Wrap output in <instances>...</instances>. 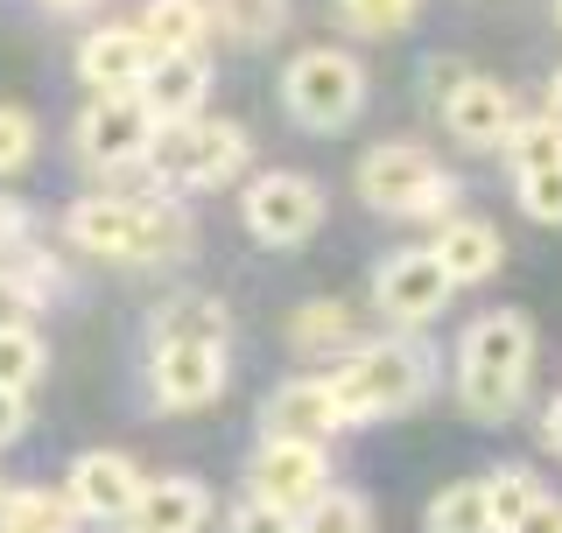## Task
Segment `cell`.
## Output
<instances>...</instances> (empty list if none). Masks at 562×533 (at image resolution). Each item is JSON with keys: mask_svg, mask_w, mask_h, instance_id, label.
<instances>
[{"mask_svg": "<svg viewBox=\"0 0 562 533\" xmlns=\"http://www.w3.org/2000/svg\"><path fill=\"white\" fill-rule=\"evenodd\" d=\"M64 239L113 266H155L190 253V218L169 197H78L64 218Z\"/></svg>", "mask_w": 562, "mask_h": 533, "instance_id": "1", "label": "cell"}, {"mask_svg": "<svg viewBox=\"0 0 562 533\" xmlns=\"http://www.w3.org/2000/svg\"><path fill=\"white\" fill-rule=\"evenodd\" d=\"M535 372V324L520 309H485L457 337V407L471 421H506Z\"/></svg>", "mask_w": 562, "mask_h": 533, "instance_id": "2", "label": "cell"}, {"mask_svg": "<svg viewBox=\"0 0 562 533\" xmlns=\"http://www.w3.org/2000/svg\"><path fill=\"white\" fill-rule=\"evenodd\" d=\"M330 386H338V407L351 429L386 421V415H415L436 394V351L422 337H373V344L359 337L330 372Z\"/></svg>", "mask_w": 562, "mask_h": 533, "instance_id": "3", "label": "cell"}, {"mask_svg": "<svg viewBox=\"0 0 562 533\" xmlns=\"http://www.w3.org/2000/svg\"><path fill=\"white\" fill-rule=\"evenodd\" d=\"M246 162H254V140H246L239 120H176V127L155 134L140 169L162 190H225L246 175Z\"/></svg>", "mask_w": 562, "mask_h": 533, "instance_id": "4", "label": "cell"}, {"mask_svg": "<svg viewBox=\"0 0 562 533\" xmlns=\"http://www.w3.org/2000/svg\"><path fill=\"white\" fill-rule=\"evenodd\" d=\"M351 183H359V197L373 211H386V218H450L457 211V183L422 140H380Z\"/></svg>", "mask_w": 562, "mask_h": 533, "instance_id": "5", "label": "cell"}, {"mask_svg": "<svg viewBox=\"0 0 562 533\" xmlns=\"http://www.w3.org/2000/svg\"><path fill=\"white\" fill-rule=\"evenodd\" d=\"M281 105L303 134H338L366 105V64L345 57V49H303L281 70Z\"/></svg>", "mask_w": 562, "mask_h": 533, "instance_id": "6", "label": "cell"}, {"mask_svg": "<svg viewBox=\"0 0 562 533\" xmlns=\"http://www.w3.org/2000/svg\"><path fill=\"white\" fill-rule=\"evenodd\" d=\"M239 218L260 246H303L316 225H324V190H316V175H303V169H268V175L246 183Z\"/></svg>", "mask_w": 562, "mask_h": 533, "instance_id": "7", "label": "cell"}, {"mask_svg": "<svg viewBox=\"0 0 562 533\" xmlns=\"http://www.w3.org/2000/svg\"><path fill=\"white\" fill-rule=\"evenodd\" d=\"M155 134H162V127H155V113L140 105V92H99L78 113V155L92 169H105V175L140 169L148 148H155Z\"/></svg>", "mask_w": 562, "mask_h": 533, "instance_id": "8", "label": "cell"}, {"mask_svg": "<svg viewBox=\"0 0 562 533\" xmlns=\"http://www.w3.org/2000/svg\"><path fill=\"white\" fill-rule=\"evenodd\" d=\"M225 394V344H198V337H155L148 351V400L162 415H198Z\"/></svg>", "mask_w": 562, "mask_h": 533, "instance_id": "9", "label": "cell"}, {"mask_svg": "<svg viewBox=\"0 0 562 533\" xmlns=\"http://www.w3.org/2000/svg\"><path fill=\"white\" fill-rule=\"evenodd\" d=\"M450 288H457V281L443 274V260H436L429 246L386 253V260L373 266V302H380L386 324H401V330H415V324H429V316H443V309H450Z\"/></svg>", "mask_w": 562, "mask_h": 533, "instance_id": "10", "label": "cell"}, {"mask_svg": "<svg viewBox=\"0 0 562 533\" xmlns=\"http://www.w3.org/2000/svg\"><path fill=\"white\" fill-rule=\"evenodd\" d=\"M246 491L254 499H268L281 512H303L330 491V464H324V442H268L260 435V450H254V464H246Z\"/></svg>", "mask_w": 562, "mask_h": 533, "instance_id": "11", "label": "cell"}, {"mask_svg": "<svg viewBox=\"0 0 562 533\" xmlns=\"http://www.w3.org/2000/svg\"><path fill=\"white\" fill-rule=\"evenodd\" d=\"M436 113H443L450 140H464V148H499V140L514 134V120H520L514 92L479 78V70H464V64H450V78L436 84Z\"/></svg>", "mask_w": 562, "mask_h": 533, "instance_id": "12", "label": "cell"}, {"mask_svg": "<svg viewBox=\"0 0 562 533\" xmlns=\"http://www.w3.org/2000/svg\"><path fill=\"white\" fill-rule=\"evenodd\" d=\"M345 407H338V386L330 379H289L274 386L268 407H260V435L268 442H330L345 435Z\"/></svg>", "mask_w": 562, "mask_h": 533, "instance_id": "13", "label": "cell"}, {"mask_svg": "<svg viewBox=\"0 0 562 533\" xmlns=\"http://www.w3.org/2000/svg\"><path fill=\"white\" fill-rule=\"evenodd\" d=\"M140 464L134 456H120V450H85L78 464H70V506L85 512V520H105V526H120L134 512V499H140Z\"/></svg>", "mask_w": 562, "mask_h": 533, "instance_id": "14", "label": "cell"}, {"mask_svg": "<svg viewBox=\"0 0 562 533\" xmlns=\"http://www.w3.org/2000/svg\"><path fill=\"white\" fill-rule=\"evenodd\" d=\"M204 520H211V485L162 477V485H140V499L120 520V533H204Z\"/></svg>", "mask_w": 562, "mask_h": 533, "instance_id": "15", "label": "cell"}, {"mask_svg": "<svg viewBox=\"0 0 562 533\" xmlns=\"http://www.w3.org/2000/svg\"><path fill=\"white\" fill-rule=\"evenodd\" d=\"M148 64H155V49H148L140 29H99V35H85V49H78V70H85L92 92H140Z\"/></svg>", "mask_w": 562, "mask_h": 533, "instance_id": "16", "label": "cell"}, {"mask_svg": "<svg viewBox=\"0 0 562 533\" xmlns=\"http://www.w3.org/2000/svg\"><path fill=\"white\" fill-rule=\"evenodd\" d=\"M204 92H211L204 49H190V57H155V64H148V78H140V105L155 113V127H176V120H198Z\"/></svg>", "mask_w": 562, "mask_h": 533, "instance_id": "17", "label": "cell"}, {"mask_svg": "<svg viewBox=\"0 0 562 533\" xmlns=\"http://www.w3.org/2000/svg\"><path fill=\"white\" fill-rule=\"evenodd\" d=\"M429 253L443 260V274L457 281V288H464V281H492V274H499V260H506V239L492 233L485 218H457V211H450Z\"/></svg>", "mask_w": 562, "mask_h": 533, "instance_id": "18", "label": "cell"}, {"mask_svg": "<svg viewBox=\"0 0 562 533\" xmlns=\"http://www.w3.org/2000/svg\"><path fill=\"white\" fill-rule=\"evenodd\" d=\"M140 35H148L155 57H190L211 35V8L204 0H148L140 8Z\"/></svg>", "mask_w": 562, "mask_h": 533, "instance_id": "19", "label": "cell"}, {"mask_svg": "<svg viewBox=\"0 0 562 533\" xmlns=\"http://www.w3.org/2000/svg\"><path fill=\"white\" fill-rule=\"evenodd\" d=\"M70 526H78L70 491H49V485L0 491V533H70Z\"/></svg>", "mask_w": 562, "mask_h": 533, "instance_id": "20", "label": "cell"}, {"mask_svg": "<svg viewBox=\"0 0 562 533\" xmlns=\"http://www.w3.org/2000/svg\"><path fill=\"white\" fill-rule=\"evenodd\" d=\"M148 330L155 337H198V344H233V316L211 295H169L162 309L148 316Z\"/></svg>", "mask_w": 562, "mask_h": 533, "instance_id": "21", "label": "cell"}, {"mask_svg": "<svg viewBox=\"0 0 562 533\" xmlns=\"http://www.w3.org/2000/svg\"><path fill=\"white\" fill-rule=\"evenodd\" d=\"M429 533H499L492 526V499H485V477H457L429 499Z\"/></svg>", "mask_w": 562, "mask_h": 533, "instance_id": "22", "label": "cell"}, {"mask_svg": "<svg viewBox=\"0 0 562 533\" xmlns=\"http://www.w3.org/2000/svg\"><path fill=\"white\" fill-rule=\"evenodd\" d=\"M289 344L310 351V359H324V351H338V344L351 351V344H359V324H351L345 302H310V309L289 316Z\"/></svg>", "mask_w": 562, "mask_h": 533, "instance_id": "23", "label": "cell"}, {"mask_svg": "<svg viewBox=\"0 0 562 533\" xmlns=\"http://www.w3.org/2000/svg\"><path fill=\"white\" fill-rule=\"evenodd\" d=\"M211 22L233 43H268V35L289 29V0H211Z\"/></svg>", "mask_w": 562, "mask_h": 533, "instance_id": "24", "label": "cell"}, {"mask_svg": "<svg viewBox=\"0 0 562 533\" xmlns=\"http://www.w3.org/2000/svg\"><path fill=\"white\" fill-rule=\"evenodd\" d=\"M506 162H514V175H535V169H555L562 162V120H514V134L499 140Z\"/></svg>", "mask_w": 562, "mask_h": 533, "instance_id": "25", "label": "cell"}, {"mask_svg": "<svg viewBox=\"0 0 562 533\" xmlns=\"http://www.w3.org/2000/svg\"><path fill=\"white\" fill-rule=\"evenodd\" d=\"M485 499H492V526H499V533H514V526L527 520V512L549 499V485H541L535 470H492V477H485Z\"/></svg>", "mask_w": 562, "mask_h": 533, "instance_id": "26", "label": "cell"}, {"mask_svg": "<svg viewBox=\"0 0 562 533\" xmlns=\"http://www.w3.org/2000/svg\"><path fill=\"white\" fill-rule=\"evenodd\" d=\"M49 372V351H43V337H35L29 324H14V330H0V386L8 394H29L35 379Z\"/></svg>", "mask_w": 562, "mask_h": 533, "instance_id": "27", "label": "cell"}, {"mask_svg": "<svg viewBox=\"0 0 562 533\" xmlns=\"http://www.w3.org/2000/svg\"><path fill=\"white\" fill-rule=\"evenodd\" d=\"M295 533H373V506L338 485V491H324V499L295 520Z\"/></svg>", "mask_w": 562, "mask_h": 533, "instance_id": "28", "label": "cell"}, {"mask_svg": "<svg viewBox=\"0 0 562 533\" xmlns=\"http://www.w3.org/2000/svg\"><path fill=\"white\" fill-rule=\"evenodd\" d=\"M415 8H422V0H338V14L359 35H401L415 22Z\"/></svg>", "mask_w": 562, "mask_h": 533, "instance_id": "29", "label": "cell"}, {"mask_svg": "<svg viewBox=\"0 0 562 533\" xmlns=\"http://www.w3.org/2000/svg\"><path fill=\"white\" fill-rule=\"evenodd\" d=\"M520 211H527L535 225H562V162L520 175Z\"/></svg>", "mask_w": 562, "mask_h": 533, "instance_id": "30", "label": "cell"}, {"mask_svg": "<svg viewBox=\"0 0 562 533\" xmlns=\"http://www.w3.org/2000/svg\"><path fill=\"white\" fill-rule=\"evenodd\" d=\"M29 155H35V120L22 105H0V175L29 169Z\"/></svg>", "mask_w": 562, "mask_h": 533, "instance_id": "31", "label": "cell"}, {"mask_svg": "<svg viewBox=\"0 0 562 533\" xmlns=\"http://www.w3.org/2000/svg\"><path fill=\"white\" fill-rule=\"evenodd\" d=\"M225 533H295V512H281V506H268V499H246L225 512Z\"/></svg>", "mask_w": 562, "mask_h": 533, "instance_id": "32", "label": "cell"}, {"mask_svg": "<svg viewBox=\"0 0 562 533\" xmlns=\"http://www.w3.org/2000/svg\"><path fill=\"white\" fill-rule=\"evenodd\" d=\"M35 309H43V302H35L29 288H22V281H14V274H0V330H14V324H29V316Z\"/></svg>", "mask_w": 562, "mask_h": 533, "instance_id": "33", "label": "cell"}, {"mask_svg": "<svg viewBox=\"0 0 562 533\" xmlns=\"http://www.w3.org/2000/svg\"><path fill=\"white\" fill-rule=\"evenodd\" d=\"M22 429H29V400H22V394H8V386H0V450H8V442L22 435Z\"/></svg>", "mask_w": 562, "mask_h": 533, "instance_id": "34", "label": "cell"}, {"mask_svg": "<svg viewBox=\"0 0 562 533\" xmlns=\"http://www.w3.org/2000/svg\"><path fill=\"white\" fill-rule=\"evenodd\" d=\"M514 533H562V499H541V506L527 512V520H520Z\"/></svg>", "mask_w": 562, "mask_h": 533, "instance_id": "35", "label": "cell"}, {"mask_svg": "<svg viewBox=\"0 0 562 533\" xmlns=\"http://www.w3.org/2000/svg\"><path fill=\"white\" fill-rule=\"evenodd\" d=\"M541 450H549L555 464H562V394L549 400V415H541Z\"/></svg>", "mask_w": 562, "mask_h": 533, "instance_id": "36", "label": "cell"}, {"mask_svg": "<svg viewBox=\"0 0 562 533\" xmlns=\"http://www.w3.org/2000/svg\"><path fill=\"white\" fill-rule=\"evenodd\" d=\"M22 225H29V211L14 204V197H0V246H14V239H22Z\"/></svg>", "mask_w": 562, "mask_h": 533, "instance_id": "37", "label": "cell"}, {"mask_svg": "<svg viewBox=\"0 0 562 533\" xmlns=\"http://www.w3.org/2000/svg\"><path fill=\"white\" fill-rule=\"evenodd\" d=\"M549 120H562V70L549 78Z\"/></svg>", "mask_w": 562, "mask_h": 533, "instance_id": "38", "label": "cell"}, {"mask_svg": "<svg viewBox=\"0 0 562 533\" xmlns=\"http://www.w3.org/2000/svg\"><path fill=\"white\" fill-rule=\"evenodd\" d=\"M49 14H78V8H92V0H43Z\"/></svg>", "mask_w": 562, "mask_h": 533, "instance_id": "39", "label": "cell"}, {"mask_svg": "<svg viewBox=\"0 0 562 533\" xmlns=\"http://www.w3.org/2000/svg\"><path fill=\"white\" fill-rule=\"evenodd\" d=\"M555 22H562V0H555Z\"/></svg>", "mask_w": 562, "mask_h": 533, "instance_id": "40", "label": "cell"}]
</instances>
